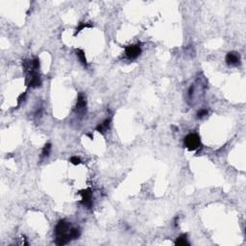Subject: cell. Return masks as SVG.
Instances as JSON below:
<instances>
[{
    "instance_id": "52a82bcc",
    "label": "cell",
    "mask_w": 246,
    "mask_h": 246,
    "mask_svg": "<svg viewBox=\"0 0 246 246\" xmlns=\"http://www.w3.org/2000/svg\"><path fill=\"white\" fill-rule=\"evenodd\" d=\"M86 106H87V101L84 94L80 93L78 99H77V104H76V112L79 114H84L86 112Z\"/></svg>"
},
{
    "instance_id": "ac0fdd59",
    "label": "cell",
    "mask_w": 246,
    "mask_h": 246,
    "mask_svg": "<svg viewBox=\"0 0 246 246\" xmlns=\"http://www.w3.org/2000/svg\"><path fill=\"white\" fill-rule=\"evenodd\" d=\"M193 90H194V88H193V86H191L190 88H189V90H188V96H189V98L192 96V94H193Z\"/></svg>"
},
{
    "instance_id": "7c38bea8",
    "label": "cell",
    "mask_w": 246,
    "mask_h": 246,
    "mask_svg": "<svg viewBox=\"0 0 246 246\" xmlns=\"http://www.w3.org/2000/svg\"><path fill=\"white\" fill-rule=\"evenodd\" d=\"M51 152V143H46L44 148H43V152H42V158H47Z\"/></svg>"
},
{
    "instance_id": "4fadbf2b",
    "label": "cell",
    "mask_w": 246,
    "mask_h": 246,
    "mask_svg": "<svg viewBox=\"0 0 246 246\" xmlns=\"http://www.w3.org/2000/svg\"><path fill=\"white\" fill-rule=\"evenodd\" d=\"M81 235V232L79 229H76V228H71L70 231H69V236L71 238V239H76L80 237Z\"/></svg>"
},
{
    "instance_id": "5bb4252c",
    "label": "cell",
    "mask_w": 246,
    "mask_h": 246,
    "mask_svg": "<svg viewBox=\"0 0 246 246\" xmlns=\"http://www.w3.org/2000/svg\"><path fill=\"white\" fill-rule=\"evenodd\" d=\"M208 114H209V112H208L207 109H201V110L198 111V113H197V117L198 118H203L206 115H208Z\"/></svg>"
},
{
    "instance_id": "3957f363",
    "label": "cell",
    "mask_w": 246,
    "mask_h": 246,
    "mask_svg": "<svg viewBox=\"0 0 246 246\" xmlns=\"http://www.w3.org/2000/svg\"><path fill=\"white\" fill-rule=\"evenodd\" d=\"M71 229V225L69 222H67L66 220L63 219V220H60L55 228V232H56V235L59 236V235H64V234H68L69 233V231Z\"/></svg>"
},
{
    "instance_id": "9a60e30c",
    "label": "cell",
    "mask_w": 246,
    "mask_h": 246,
    "mask_svg": "<svg viewBox=\"0 0 246 246\" xmlns=\"http://www.w3.org/2000/svg\"><path fill=\"white\" fill-rule=\"evenodd\" d=\"M85 27H92V24H87V23H80L79 26L77 27V29H76V32H75V35L77 33H79L82 29H84Z\"/></svg>"
},
{
    "instance_id": "5b68a950",
    "label": "cell",
    "mask_w": 246,
    "mask_h": 246,
    "mask_svg": "<svg viewBox=\"0 0 246 246\" xmlns=\"http://www.w3.org/2000/svg\"><path fill=\"white\" fill-rule=\"evenodd\" d=\"M29 86L31 88H37L42 85V80L39 78V75L35 69H32L30 71V77H29Z\"/></svg>"
},
{
    "instance_id": "9c48e42d",
    "label": "cell",
    "mask_w": 246,
    "mask_h": 246,
    "mask_svg": "<svg viewBox=\"0 0 246 246\" xmlns=\"http://www.w3.org/2000/svg\"><path fill=\"white\" fill-rule=\"evenodd\" d=\"M111 121H112V118L110 117V118H107V119H105L101 124H99L97 127H96V130L98 131V132H100V133H105V131L109 128V126H110V124H111Z\"/></svg>"
},
{
    "instance_id": "277c9868",
    "label": "cell",
    "mask_w": 246,
    "mask_h": 246,
    "mask_svg": "<svg viewBox=\"0 0 246 246\" xmlns=\"http://www.w3.org/2000/svg\"><path fill=\"white\" fill-rule=\"evenodd\" d=\"M80 194L82 195V204L84 205V206L88 207L89 209L91 208L92 206V192L90 188L88 189H85V190H82Z\"/></svg>"
},
{
    "instance_id": "2e32d148",
    "label": "cell",
    "mask_w": 246,
    "mask_h": 246,
    "mask_svg": "<svg viewBox=\"0 0 246 246\" xmlns=\"http://www.w3.org/2000/svg\"><path fill=\"white\" fill-rule=\"evenodd\" d=\"M70 162L73 163V165H75V166H77V165H80V163H81V160L78 157H71L70 158Z\"/></svg>"
},
{
    "instance_id": "ba28073f",
    "label": "cell",
    "mask_w": 246,
    "mask_h": 246,
    "mask_svg": "<svg viewBox=\"0 0 246 246\" xmlns=\"http://www.w3.org/2000/svg\"><path fill=\"white\" fill-rule=\"evenodd\" d=\"M70 239H71V238L69 236V233L64 234V235H59L56 238V244L57 245H64V244L69 242Z\"/></svg>"
},
{
    "instance_id": "8992f818",
    "label": "cell",
    "mask_w": 246,
    "mask_h": 246,
    "mask_svg": "<svg viewBox=\"0 0 246 246\" xmlns=\"http://www.w3.org/2000/svg\"><path fill=\"white\" fill-rule=\"evenodd\" d=\"M226 62L229 65H237L240 62V57L239 54L237 52H229L226 55Z\"/></svg>"
},
{
    "instance_id": "6da1fadb",
    "label": "cell",
    "mask_w": 246,
    "mask_h": 246,
    "mask_svg": "<svg viewBox=\"0 0 246 246\" xmlns=\"http://www.w3.org/2000/svg\"><path fill=\"white\" fill-rule=\"evenodd\" d=\"M184 144L185 146L190 150V151H192V150H196L200 144H201V141H200V136L195 134V133H191V134H188L185 140H184Z\"/></svg>"
},
{
    "instance_id": "7a4b0ae2",
    "label": "cell",
    "mask_w": 246,
    "mask_h": 246,
    "mask_svg": "<svg viewBox=\"0 0 246 246\" xmlns=\"http://www.w3.org/2000/svg\"><path fill=\"white\" fill-rule=\"evenodd\" d=\"M125 53L126 56L130 60L136 59L141 53V48L139 44H134V45H129L125 48Z\"/></svg>"
},
{
    "instance_id": "30bf717a",
    "label": "cell",
    "mask_w": 246,
    "mask_h": 246,
    "mask_svg": "<svg viewBox=\"0 0 246 246\" xmlns=\"http://www.w3.org/2000/svg\"><path fill=\"white\" fill-rule=\"evenodd\" d=\"M176 245H181V246H185V245H189L187 238V235H181L178 238L176 239L175 241Z\"/></svg>"
},
{
    "instance_id": "8fae6325",
    "label": "cell",
    "mask_w": 246,
    "mask_h": 246,
    "mask_svg": "<svg viewBox=\"0 0 246 246\" xmlns=\"http://www.w3.org/2000/svg\"><path fill=\"white\" fill-rule=\"evenodd\" d=\"M76 55H77V57L79 58V60L82 64H83L84 65H87V59H86V56H85V52L83 50L77 49L76 50Z\"/></svg>"
},
{
    "instance_id": "e0dca14e",
    "label": "cell",
    "mask_w": 246,
    "mask_h": 246,
    "mask_svg": "<svg viewBox=\"0 0 246 246\" xmlns=\"http://www.w3.org/2000/svg\"><path fill=\"white\" fill-rule=\"evenodd\" d=\"M25 96H26V93H25V92H24V93H21V94L19 95V97H18V105H20V104L22 103V101H24Z\"/></svg>"
}]
</instances>
